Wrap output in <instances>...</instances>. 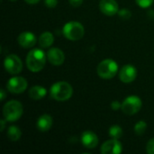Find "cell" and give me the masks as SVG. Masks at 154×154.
<instances>
[{
  "label": "cell",
  "instance_id": "19",
  "mask_svg": "<svg viewBox=\"0 0 154 154\" xmlns=\"http://www.w3.org/2000/svg\"><path fill=\"white\" fill-rule=\"evenodd\" d=\"M108 134L110 135V137L112 139H117L119 140L122 136H123V129L119 126V125H112L109 130H108Z\"/></svg>",
  "mask_w": 154,
  "mask_h": 154
},
{
  "label": "cell",
  "instance_id": "13",
  "mask_svg": "<svg viewBox=\"0 0 154 154\" xmlns=\"http://www.w3.org/2000/svg\"><path fill=\"white\" fill-rule=\"evenodd\" d=\"M17 41L21 47L29 49L35 45L37 39L34 33H32V32H23L19 34Z\"/></svg>",
  "mask_w": 154,
  "mask_h": 154
},
{
  "label": "cell",
  "instance_id": "15",
  "mask_svg": "<svg viewBox=\"0 0 154 154\" xmlns=\"http://www.w3.org/2000/svg\"><path fill=\"white\" fill-rule=\"evenodd\" d=\"M52 126V117L49 115H42L37 122H36V127L40 132H47L49 131Z\"/></svg>",
  "mask_w": 154,
  "mask_h": 154
},
{
  "label": "cell",
  "instance_id": "26",
  "mask_svg": "<svg viewBox=\"0 0 154 154\" xmlns=\"http://www.w3.org/2000/svg\"><path fill=\"white\" fill-rule=\"evenodd\" d=\"M69 4H70L72 6L78 7V6H79V5H82L83 0H69Z\"/></svg>",
  "mask_w": 154,
  "mask_h": 154
},
{
  "label": "cell",
  "instance_id": "10",
  "mask_svg": "<svg viewBox=\"0 0 154 154\" xmlns=\"http://www.w3.org/2000/svg\"><path fill=\"white\" fill-rule=\"evenodd\" d=\"M136 77H137V70L134 66L130 64L125 65L121 69L119 73V78L121 81L126 84L133 82L136 79Z\"/></svg>",
  "mask_w": 154,
  "mask_h": 154
},
{
  "label": "cell",
  "instance_id": "17",
  "mask_svg": "<svg viewBox=\"0 0 154 154\" xmlns=\"http://www.w3.org/2000/svg\"><path fill=\"white\" fill-rule=\"evenodd\" d=\"M54 42L53 34L50 32H44L39 38V44L42 48H49Z\"/></svg>",
  "mask_w": 154,
  "mask_h": 154
},
{
  "label": "cell",
  "instance_id": "22",
  "mask_svg": "<svg viewBox=\"0 0 154 154\" xmlns=\"http://www.w3.org/2000/svg\"><path fill=\"white\" fill-rule=\"evenodd\" d=\"M135 1L136 4L142 8H148L153 3V0H135Z\"/></svg>",
  "mask_w": 154,
  "mask_h": 154
},
{
  "label": "cell",
  "instance_id": "14",
  "mask_svg": "<svg viewBox=\"0 0 154 154\" xmlns=\"http://www.w3.org/2000/svg\"><path fill=\"white\" fill-rule=\"evenodd\" d=\"M81 143L87 149H94L98 144V138L95 133L91 131H85L81 134Z\"/></svg>",
  "mask_w": 154,
  "mask_h": 154
},
{
  "label": "cell",
  "instance_id": "9",
  "mask_svg": "<svg viewBox=\"0 0 154 154\" xmlns=\"http://www.w3.org/2000/svg\"><path fill=\"white\" fill-rule=\"evenodd\" d=\"M100 151L103 154H119L123 151V146L117 139H112L105 142Z\"/></svg>",
  "mask_w": 154,
  "mask_h": 154
},
{
  "label": "cell",
  "instance_id": "12",
  "mask_svg": "<svg viewBox=\"0 0 154 154\" xmlns=\"http://www.w3.org/2000/svg\"><path fill=\"white\" fill-rule=\"evenodd\" d=\"M47 60L54 66H60L63 64L65 60L64 52L59 48H51L47 52Z\"/></svg>",
  "mask_w": 154,
  "mask_h": 154
},
{
  "label": "cell",
  "instance_id": "29",
  "mask_svg": "<svg viewBox=\"0 0 154 154\" xmlns=\"http://www.w3.org/2000/svg\"><path fill=\"white\" fill-rule=\"evenodd\" d=\"M27 4H29V5H35V4H37V3H39L41 0H24Z\"/></svg>",
  "mask_w": 154,
  "mask_h": 154
},
{
  "label": "cell",
  "instance_id": "5",
  "mask_svg": "<svg viewBox=\"0 0 154 154\" xmlns=\"http://www.w3.org/2000/svg\"><path fill=\"white\" fill-rule=\"evenodd\" d=\"M97 71L100 78L110 79L116 75L118 71V64L112 59H106L98 64Z\"/></svg>",
  "mask_w": 154,
  "mask_h": 154
},
{
  "label": "cell",
  "instance_id": "18",
  "mask_svg": "<svg viewBox=\"0 0 154 154\" xmlns=\"http://www.w3.org/2000/svg\"><path fill=\"white\" fill-rule=\"evenodd\" d=\"M22 136V132L21 130L15 126V125H11L8 127L7 130V137L9 138L10 141L12 142H17Z\"/></svg>",
  "mask_w": 154,
  "mask_h": 154
},
{
  "label": "cell",
  "instance_id": "27",
  "mask_svg": "<svg viewBox=\"0 0 154 154\" xmlns=\"http://www.w3.org/2000/svg\"><path fill=\"white\" fill-rule=\"evenodd\" d=\"M5 97H6V96H5V89H3V88H2V89L0 90V100H1V101H3V100L5 98Z\"/></svg>",
  "mask_w": 154,
  "mask_h": 154
},
{
  "label": "cell",
  "instance_id": "16",
  "mask_svg": "<svg viewBox=\"0 0 154 154\" xmlns=\"http://www.w3.org/2000/svg\"><path fill=\"white\" fill-rule=\"evenodd\" d=\"M47 95V90L42 86H34L29 90V97L34 100H40Z\"/></svg>",
  "mask_w": 154,
  "mask_h": 154
},
{
  "label": "cell",
  "instance_id": "20",
  "mask_svg": "<svg viewBox=\"0 0 154 154\" xmlns=\"http://www.w3.org/2000/svg\"><path fill=\"white\" fill-rule=\"evenodd\" d=\"M147 129V124L144 121H139L134 125V133L137 135H142L145 133Z\"/></svg>",
  "mask_w": 154,
  "mask_h": 154
},
{
  "label": "cell",
  "instance_id": "25",
  "mask_svg": "<svg viewBox=\"0 0 154 154\" xmlns=\"http://www.w3.org/2000/svg\"><path fill=\"white\" fill-rule=\"evenodd\" d=\"M111 108L114 111H117L119 109H122V103H120L119 101H113L111 103Z\"/></svg>",
  "mask_w": 154,
  "mask_h": 154
},
{
  "label": "cell",
  "instance_id": "1",
  "mask_svg": "<svg viewBox=\"0 0 154 154\" xmlns=\"http://www.w3.org/2000/svg\"><path fill=\"white\" fill-rule=\"evenodd\" d=\"M47 56L44 51L41 49H32L29 51L26 57V65L29 70L32 72L41 71L45 63H46Z\"/></svg>",
  "mask_w": 154,
  "mask_h": 154
},
{
  "label": "cell",
  "instance_id": "3",
  "mask_svg": "<svg viewBox=\"0 0 154 154\" xmlns=\"http://www.w3.org/2000/svg\"><path fill=\"white\" fill-rule=\"evenodd\" d=\"M23 113V105L17 100L8 101L3 107V116L8 122L17 121Z\"/></svg>",
  "mask_w": 154,
  "mask_h": 154
},
{
  "label": "cell",
  "instance_id": "23",
  "mask_svg": "<svg viewBox=\"0 0 154 154\" xmlns=\"http://www.w3.org/2000/svg\"><path fill=\"white\" fill-rule=\"evenodd\" d=\"M146 151L149 154H154V138H152L146 145Z\"/></svg>",
  "mask_w": 154,
  "mask_h": 154
},
{
  "label": "cell",
  "instance_id": "11",
  "mask_svg": "<svg viewBox=\"0 0 154 154\" xmlns=\"http://www.w3.org/2000/svg\"><path fill=\"white\" fill-rule=\"evenodd\" d=\"M99 9L104 14L108 16H113L119 11L118 4L116 0H101Z\"/></svg>",
  "mask_w": 154,
  "mask_h": 154
},
{
  "label": "cell",
  "instance_id": "28",
  "mask_svg": "<svg viewBox=\"0 0 154 154\" xmlns=\"http://www.w3.org/2000/svg\"><path fill=\"white\" fill-rule=\"evenodd\" d=\"M5 119H1V121H0V123H1V127H0V131L1 132H3L4 131V129H5Z\"/></svg>",
  "mask_w": 154,
  "mask_h": 154
},
{
  "label": "cell",
  "instance_id": "8",
  "mask_svg": "<svg viewBox=\"0 0 154 154\" xmlns=\"http://www.w3.org/2000/svg\"><path fill=\"white\" fill-rule=\"evenodd\" d=\"M27 81L23 77H13L11 78L6 84L7 90L14 94L23 93L27 88Z\"/></svg>",
  "mask_w": 154,
  "mask_h": 154
},
{
  "label": "cell",
  "instance_id": "7",
  "mask_svg": "<svg viewBox=\"0 0 154 154\" xmlns=\"http://www.w3.org/2000/svg\"><path fill=\"white\" fill-rule=\"evenodd\" d=\"M4 66L5 70L12 75L19 74L23 69V63L21 59L14 54H9L5 57Z\"/></svg>",
  "mask_w": 154,
  "mask_h": 154
},
{
  "label": "cell",
  "instance_id": "6",
  "mask_svg": "<svg viewBox=\"0 0 154 154\" xmlns=\"http://www.w3.org/2000/svg\"><path fill=\"white\" fill-rule=\"evenodd\" d=\"M142 105V100L139 97L129 96L122 103V111L128 116H132L140 111Z\"/></svg>",
  "mask_w": 154,
  "mask_h": 154
},
{
  "label": "cell",
  "instance_id": "4",
  "mask_svg": "<svg viewBox=\"0 0 154 154\" xmlns=\"http://www.w3.org/2000/svg\"><path fill=\"white\" fill-rule=\"evenodd\" d=\"M63 35L69 41H79L84 36V27L83 25L76 21H71L67 23L62 29Z\"/></svg>",
  "mask_w": 154,
  "mask_h": 154
},
{
  "label": "cell",
  "instance_id": "21",
  "mask_svg": "<svg viewBox=\"0 0 154 154\" xmlns=\"http://www.w3.org/2000/svg\"><path fill=\"white\" fill-rule=\"evenodd\" d=\"M117 14H118L119 17L122 18V19H124V20H128L132 16V13L127 8H123V9L119 10Z\"/></svg>",
  "mask_w": 154,
  "mask_h": 154
},
{
  "label": "cell",
  "instance_id": "2",
  "mask_svg": "<svg viewBox=\"0 0 154 154\" xmlns=\"http://www.w3.org/2000/svg\"><path fill=\"white\" fill-rule=\"evenodd\" d=\"M51 97L57 101H66L72 97L73 88L66 81H59L51 87Z\"/></svg>",
  "mask_w": 154,
  "mask_h": 154
},
{
  "label": "cell",
  "instance_id": "30",
  "mask_svg": "<svg viewBox=\"0 0 154 154\" xmlns=\"http://www.w3.org/2000/svg\"><path fill=\"white\" fill-rule=\"evenodd\" d=\"M9 1H12V2H14V1H16V0H9Z\"/></svg>",
  "mask_w": 154,
  "mask_h": 154
},
{
  "label": "cell",
  "instance_id": "24",
  "mask_svg": "<svg viewBox=\"0 0 154 154\" xmlns=\"http://www.w3.org/2000/svg\"><path fill=\"white\" fill-rule=\"evenodd\" d=\"M44 4L49 8H54L58 5V0H44Z\"/></svg>",
  "mask_w": 154,
  "mask_h": 154
}]
</instances>
